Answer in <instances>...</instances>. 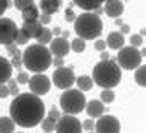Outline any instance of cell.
I'll return each instance as SVG.
<instances>
[{"label":"cell","mask_w":146,"mask_h":133,"mask_svg":"<svg viewBox=\"0 0 146 133\" xmlns=\"http://www.w3.org/2000/svg\"><path fill=\"white\" fill-rule=\"evenodd\" d=\"M101 101H103L104 104H109L114 101V91L111 90V88H103V91H101Z\"/></svg>","instance_id":"obj_27"},{"label":"cell","mask_w":146,"mask_h":133,"mask_svg":"<svg viewBox=\"0 0 146 133\" xmlns=\"http://www.w3.org/2000/svg\"><path fill=\"white\" fill-rule=\"evenodd\" d=\"M39 15H40L39 13V8H37L34 3L29 5L27 8L21 10V16H23L24 21H37V19H39Z\"/></svg>","instance_id":"obj_20"},{"label":"cell","mask_w":146,"mask_h":133,"mask_svg":"<svg viewBox=\"0 0 146 133\" xmlns=\"http://www.w3.org/2000/svg\"><path fill=\"white\" fill-rule=\"evenodd\" d=\"M52 63H53L55 67H61V66H64V58H61V56H55V58L52 60Z\"/></svg>","instance_id":"obj_37"},{"label":"cell","mask_w":146,"mask_h":133,"mask_svg":"<svg viewBox=\"0 0 146 133\" xmlns=\"http://www.w3.org/2000/svg\"><path fill=\"white\" fill-rule=\"evenodd\" d=\"M29 90L31 93L37 95V96H42V95H47L50 91V87H52V82L50 79L42 72H35V75L29 77Z\"/></svg>","instance_id":"obj_10"},{"label":"cell","mask_w":146,"mask_h":133,"mask_svg":"<svg viewBox=\"0 0 146 133\" xmlns=\"http://www.w3.org/2000/svg\"><path fill=\"white\" fill-rule=\"evenodd\" d=\"M127 32H130V26H127V24H120V34H127Z\"/></svg>","instance_id":"obj_42"},{"label":"cell","mask_w":146,"mask_h":133,"mask_svg":"<svg viewBox=\"0 0 146 133\" xmlns=\"http://www.w3.org/2000/svg\"><path fill=\"white\" fill-rule=\"evenodd\" d=\"M64 18H66V21L74 22V19H76V13H74V10H72V8H66V11H64Z\"/></svg>","instance_id":"obj_34"},{"label":"cell","mask_w":146,"mask_h":133,"mask_svg":"<svg viewBox=\"0 0 146 133\" xmlns=\"http://www.w3.org/2000/svg\"><path fill=\"white\" fill-rule=\"evenodd\" d=\"M124 45H125V39L124 34H120V32H111L106 37V47L112 48V50H119Z\"/></svg>","instance_id":"obj_16"},{"label":"cell","mask_w":146,"mask_h":133,"mask_svg":"<svg viewBox=\"0 0 146 133\" xmlns=\"http://www.w3.org/2000/svg\"><path fill=\"white\" fill-rule=\"evenodd\" d=\"M56 128V120L52 119V117H43L42 119V130L43 132H55Z\"/></svg>","instance_id":"obj_25"},{"label":"cell","mask_w":146,"mask_h":133,"mask_svg":"<svg viewBox=\"0 0 146 133\" xmlns=\"http://www.w3.org/2000/svg\"><path fill=\"white\" fill-rule=\"evenodd\" d=\"M7 87H8V90H10V95L16 96V95L19 93V88H18V82H16V80H13L11 77H10L8 80H7Z\"/></svg>","instance_id":"obj_28"},{"label":"cell","mask_w":146,"mask_h":133,"mask_svg":"<svg viewBox=\"0 0 146 133\" xmlns=\"http://www.w3.org/2000/svg\"><path fill=\"white\" fill-rule=\"evenodd\" d=\"M53 39V34L52 30L47 29V27H42L39 32V35L35 37V40H37V43H42V45H47V43H50V40Z\"/></svg>","instance_id":"obj_22"},{"label":"cell","mask_w":146,"mask_h":133,"mask_svg":"<svg viewBox=\"0 0 146 133\" xmlns=\"http://www.w3.org/2000/svg\"><path fill=\"white\" fill-rule=\"evenodd\" d=\"M15 130V122L11 117H0V133H10Z\"/></svg>","instance_id":"obj_23"},{"label":"cell","mask_w":146,"mask_h":133,"mask_svg":"<svg viewBox=\"0 0 146 133\" xmlns=\"http://www.w3.org/2000/svg\"><path fill=\"white\" fill-rule=\"evenodd\" d=\"M53 83H55L56 88L60 90H66V88H71V87L76 83V75H74L72 67H64L61 66L53 72Z\"/></svg>","instance_id":"obj_7"},{"label":"cell","mask_w":146,"mask_h":133,"mask_svg":"<svg viewBox=\"0 0 146 133\" xmlns=\"http://www.w3.org/2000/svg\"><path fill=\"white\" fill-rule=\"evenodd\" d=\"M95 48H96L98 52H103L104 48H106V42H104V40H96V42H95Z\"/></svg>","instance_id":"obj_41"},{"label":"cell","mask_w":146,"mask_h":133,"mask_svg":"<svg viewBox=\"0 0 146 133\" xmlns=\"http://www.w3.org/2000/svg\"><path fill=\"white\" fill-rule=\"evenodd\" d=\"M10 117L15 125L23 128H32L45 117V104L40 96L34 93H18L10 104Z\"/></svg>","instance_id":"obj_1"},{"label":"cell","mask_w":146,"mask_h":133,"mask_svg":"<svg viewBox=\"0 0 146 133\" xmlns=\"http://www.w3.org/2000/svg\"><path fill=\"white\" fill-rule=\"evenodd\" d=\"M18 29L16 22L10 18H2L0 16V45H8V43H13L16 39Z\"/></svg>","instance_id":"obj_8"},{"label":"cell","mask_w":146,"mask_h":133,"mask_svg":"<svg viewBox=\"0 0 146 133\" xmlns=\"http://www.w3.org/2000/svg\"><path fill=\"white\" fill-rule=\"evenodd\" d=\"M76 83H77L80 91H88L93 87V79L88 77V75H80L79 79H76Z\"/></svg>","instance_id":"obj_21"},{"label":"cell","mask_w":146,"mask_h":133,"mask_svg":"<svg viewBox=\"0 0 146 133\" xmlns=\"http://www.w3.org/2000/svg\"><path fill=\"white\" fill-rule=\"evenodd\" d=\"M95 132L98 133H119L120 132V122L114 116H101L98 117L95 124Z\"/></svg>","instance_id":"obj_11"},{"label":"cell","mask_w":146,"mask_h":133,"mask_svg":"<svg viewBox=\"0 0 146 133\" xmlns=\"http://www.w3.org/2000/svg\"><path fill=\"white\" fill-rule=\"evenodd\" d=\"M8 7H10V0H0V16L8 10Z\"/></svg>","instance_id":"obj_38"},{"label":"cell","mask_w":146,"mask_h":133,"mask_svg":"<svg viewBox=\"0 0 146 133\" xmlns=\"http://www.w3.org/2000/svg\"><path fill=\"white\" fill-rule=\"evenodd\" d=\"M74 30L84 40L98 39L100 34L103 32L101 18L96 13H93V11H85V13L76 16V19H74Z\"/></svg>","instance_id":"obj_4"},{"label":"cell","mask_w":146,"mask_h":133,"mask_svg":"<svg viewBox=\"0 0 146 133\" xmlns=\"http://www.w3.org/2000/svg\"><path fill=\"white\" fill-rule=\"evenodd\" d=\"M69 50H71V45L64 37H56V39L50 40V53L52 55L64 58L69 53Z\"/></svg>","instance_id":"obj_12"},{"label":"cell","mask_w":146,"mask_h":133,"mask_svg":"<svg viewBox=\"0 0 146 133\" xmlns=\"http://www.w3.org/2000/svg\"><path fill=\"white\" fill-rule=\"evenodd\" d=\"M39 21L42 26H45V24H50V21H52V15H47V13H42L39 15Z\"/></svg>","instance_id":"obj_35"},{"label":"cell","mask_w":146,"mask_h":133,"mask_svg":"<svg viewBox=\"0 0 146 133\" xmlns=\"http://www.w3.org/2000/svg\"><path fill=\"white\" fill-rule=\"evenodd\" d=\"M61 2L63 0H40V10L42 13L53 15L61 8Z\"/></svg>","instance_id":"obj_18"},{"label":"cell","mask_w":146,"mask_h":133,"mask_svg":"<svg viewBox=\"0 0 146 133\" xmlns=\"http://www.w3.org/2000/svg\"><path fill=\"white\" fill-rule=\"evenodd\" d=\"M79 8L85 10V11H95L96 8H100L106 0H72Z\"/></svg>","instance_id":"obj_19"},{"label":"cell","mask_w":146,"mask_h":133,"mask_svg":"<svg viewBox=\"0 0 146 133\" xmlns=\"http://www.w3.org/2000/svg\"><path fill=\"white\" fill-rule=\"evenodd\" d=\"M8 95H10V90H8V87H7V83H0V98L3 99Z\"/></svg>","instance_id":"obj_36"},{"label":"cell","mask_w":146,"mask_h":133,"mask_svg":"<svg viewBox=\"0 0 146 133\" xmlns=\"http://www.w3.org/2000/svg\"><path fill=\"white\" fill-rule=\"evenodd\" d=\"M52 34H56V35H60V34H61V29H60V27H55V29H53V32H52Z\"/></svg>","instance_id":"obj_44"},{"label":"cell","mask_w":146,"mask_h":133,"mask_svg":"<svg viewBox=\"0 0 146 133\" xmlns=\"http://www.w3.org/2000/svg\"><path fill=\"white\" fill-rule=\"evenodd\" d=\"M71 45V48H72L76 53H82L84 50H85V40L80 39V37H77V39H74L72 42L69 43Z\"/></svg>","instance_id":"obj_26"},{"label":"cell","mask_w":146,"mask_h":133,"mask_svg":"<svg viewBox=\"0 0 146 133\" xmlns=\"http://www.w3.org/2000/svg\"><path fill=\"white\" fill-rule=\"evenodd\" d=\"M11 71H13V66L7 58L0 56V83H7L10 77H11Z\"/></svg>","instance_id":"obj_17"},{"label":"cell","mask_w":146,"mask_h":133,"mask_svg":"<svg viewBox=\"0 0 146 133\" xmlns=\"http://www.w3.org/2000/svg\"><path fill=\"white\" fill-rule=\"evenodd\" d=\"M10 63H11V66H13V67H16V69H21V67H23L21 58H13V60L10 61Z\"/></svg>","instance_id":"obj_40"},{"label":"cell","mask_w":146,"mask_h":133,"mask_svg":"<svg viewBox=\"0 0 146 133\" xmlns=\"http://www.w3.org/2000/svg\"><path fill=\"white\" fill-rule=\"evenodd\" d=\"M32 3H34V0H15V8L24 10V8H27V7L32 5Z\"/></svg>","instance_id":"obj_29"},{"label":"cell","mask_w":146,"mask_h":133,"mask_svg":"<svg viewBox=\"0 0 146 133\" xmlns=\"http://www.w3.org/2000/svg\"><path fill=\"white\" fill-rule=\"evenodd\" d=\"M48 117H52V119L58 120L61 117V112L60 109H56V107H53V109H50V112H48Z\"/></svg>","instance_id":"obj_39"},{"label":"cell","mask_w":146,"mask_h":133,"mask_svg":"<svg viewBox=\"0 0 146 133\" xmlns=\"http://www.w3.org/2000/svg\"><path fill=\"white\" fill-rule=\"evenodd\" d=\"M85 111L88 114V117L92 119H98L101 114H104V103L100 99H92L90 103L85 104Z\"/></svg>","instance_id":"obj_15"},{"label":"cell","mask_w":146,"mask_h":133,"mask_svg":"<svg viewBox=\"0 0 146 133\" xmlns=\"http://www.w3.org/2000/svg\"><path fill=\"white\" fill-rule=\"evenodd\" d=\"M130 43H132V47H140V45H143V37L140 34H133L130 37Z\"/></svg>","instance_id":"obj_30"},{"label":"cell","mask_w":146,"mask_h":133,"mask_svg":"<svg viewBox=\"0 0 146 133\" xmlns=\"http://www.w3.org/2000/svg\"><path fill=\"white\" fill-rule=\"evenodd\" d=\"M27 40H29V39H27L26 35L19 30V32H18V35H16V39H15V43H16V45H26Z\"/></svg>","instance_id":"obj_31"},{"label":"cell","mask_w":146,"mask_h":133,"mask_svg":"<svg viewBox=\"0 0 146 133\" xmlns=\"http://www.w3.org/2000/svg\"><path fill=\"white\" fill-rule=\"evenodd\" d=\"M93 83L101 88H114L120 83L122 69L114 60H101L93 67Z\"/></svg>","instance_id":"obj_3"},{"label":"cell","mask_w":146,"mask_h":133,"mask_svg":"<svg viewBox=\"0 0 146 133\" xmlns=\"http://www.w3.org/2000/svg\"><path fill=\"white\" fill-rule=\"evenodd\" d=\"M95 128V122L92 119H87L84 120V124H82V130H85V132H92Z\"/></svg>","instance_id":"obj_32"},{"label":"cell","mask_w":146,"mask_h":133,"mask_svg":"<svg viewBox=\"0 0 146 133\" xmlns=\"http://www.w3.org/2000/svg\"><path fill=\"white\" fill-rule=\"evenodd\" d=\"M42 24H40V21L37 19V21H24V24L21 26V32L24 35H26L27 39H35L37 35H39L40 29H42Z\"/></svg>","instance_id":"obj_14"},{"label":"cell","mask_w":146,"mask_h":133,"mask_svg":"<svg viewBox=\"0 0 146 133\" xmlns=\"http://www.w3.org/2000/svg\"><path fill=\"white\" fill-rule=\"evenodd\" d=\"M55 132L58 133H79L82 132V124L79 119L72 114H64L56 120V128Z\"/></svg>","instance_id":"obj_9"},{"label":"cell","mask_w":146,"mask_h":133,"mask_svg":"<svg viewBox=\"0 0 146 133\" xmlns=\"http://www.w3.org/2000/svg\"><path fill=\"white\" fill-rule=\"evenodd\" d=\"M85 95L82 93L80 90L76 88H66V91L61 95L60 98V106L64 111V114H72L77 116L85 109Z\"/></svg>","instance_id":"obj_5"},{"label":"cell","mask_w":146,"mask_h":133,"mask_svg":"<svg viewBox=\"0 0 146 133\" xmlns=\"http://www.w3.org/2000/svg\"><path fill=\"white\" fill-rule=\"evenodd\" d=\"M61 32H63V37H64V39H68V37H69V32H68V30H61Z\"/></svg>","instance_id":"obj_45"},{"label":"cell","mask_w":146,"mask_h":133,"mask_svg":"<svg viewBox=\"0 0 146 133\" xmlns=\"http://www.w3.org/2000/svg\"><path fill=\"white\" fill-rule=\"evenodd\" d=\"M103 11L111 18H119L124 13V3L122 0H106Z\"/></svg>","instance_id":"obj_13"},{"label":"cell","mask_w":146,"mask_h":133,"mask_svg":"<svg viewBox=\"0 0 146 133\" xmlns=\"http://www.w3.org/2000/svg\"><path fill=\"white\" fill-rule=\"evenodd\" d=\"M135 80L140 87H145L146 85V66H138L137 67V72H135Z\"/></svg>","instance_id":"obj_24"},{"label":"cell","mask_w":146,"mask_h":133,"mask_svg":"<svg viewBox=\"0 0 146 133\" xmlns=\"http://www.w3.org/2000/svg\"><path fill=\"white\" fill-rule=\"evenodd\" d=\"M116 24H117V26H120V24H122V19H120V18H116Z\"/></svg>","instance_id":"obj_46"},{"label":"cell","mask_w":146,"mask_h":133,"mask_svg":"<svg viewBox=\"0 0 146 133\" xmlns=\"http://www.w3.org/2000/svg\"><path fill=\"white\" fill-rule=\"evenodd\" d=\"M23 66L31 72H45L52 66V53L42 43H34L21 53Z\"/></svg>","instance_id":"obj_2"},{"label":"cell","mask_w":146,"mask_h":133,"mask_svg":"<svg viewBox=\"0 0 146 133\" xmlns=\"http://www.w3.org/2000/svg\"><path fill=\"white\" fill-rule=\"evenodd\" d=\"M101 60H109V53H106L103 50V52H101Z\"/></svg>","instance_id":"obj_43"},{"label":"cell","mask_w":146,"mask_h":133,"mask_svg":"<svg viewBox=\"0 0 146 133\" xmlns=\"http://www.w3.org/2000/svg\"><path fill=\"white\" fill-rule=\"evenodd\" d=\"M141 53L137 47H122L119 48V55H117V64L122 69H127V71H132V69H137L138 66L141 64Z\"/></svg>","instance_id":"obj_6"},{"label":"cell","mask_w":146,"mask_h":133,"mask_svg":"<svg viewBox=\"0 0 146 133\" xmlns=\"http://www.w3.org/2000/svg\"><path fill=\"white\" fill-rule=\"evenodd\" d=\"M16 82L18 83H21V85H26L27 82H29V75H27V72H19L18 74Z\"/></svg>","instance_id":"obj_33"}]
</instances>
